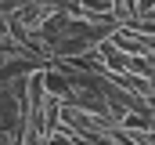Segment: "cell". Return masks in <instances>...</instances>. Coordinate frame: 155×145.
<instances>
[{"instance_id": "cell-1", "label": "cell", "mask_w": 155, "mask_h": 145, "mask_svg": "<svg viewBox=\"0 0 155 145\" xmlns=\"http://www.w3.org/2000/svg\"><path fill=\"white\" fill-rule=\"evenodd\" d=\"M7 36V15H4V7H0V40Z\"/></svg>"}]
</instances>
